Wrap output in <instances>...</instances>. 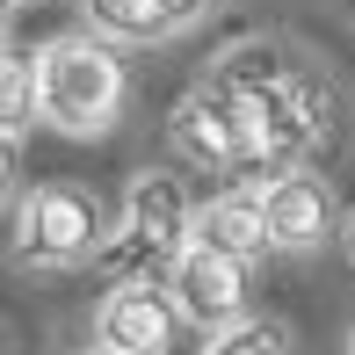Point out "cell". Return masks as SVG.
I'll return each instance as SVG.
<instances>
[{"label": "cell", "mask_w": 355, "mask_h": 355, "mask_svg": "<svg viewBox=\"0 0 355 355\" xmlns=\"http://www.w3.org/2000/svg\"><path fill=\"white\" fill-rule=\"evenodd\" d=\"M87 355H123V348H109V341H102V348H87Z\"/></svg>", "instance_id": "4fadbf2b"}, {"label": "cell", "mask_w": 355, "mask_h": 355, "mask_svg": "<svg viewBox=\"0 0 355 355\" xmlns=\"http://www.w3.org/2000/svg\"><path fill=\"white\" fill-rule=\"evenodd\" d=\"M37 116L58 138H102L123 109V58L102 37H51L37 51Z\"/></svg>", "instance_id": "6da1fadb"}, {"label": "cell", "mask_w": 355, "mask_h": 355, "mask_svg": "<svg viewBox=\"0 0 355 355\" xmlns=\"http://www.w3.org/2000/svg\"><path fill=\"white\" fill-rule=\"evenodd\" d=\"M348 355H355V334H348Z\"/></svg>", "instance_id": "9a60e30c"}, {"label": "cell", "mask_w": 355, "mask_h": 355, "mask_svg": "<svg viewBox=\"0 0 355 355\" xmlns=\"http://www.w3.org/2000/svg\"><path fill=\"white\" fill-rule=\"evenodd\" d=\"M261 203H268V247H283V254H312L334 232V189L319 174H304V167L276 174L261 189Z\"/></svg>", "instance_id": "52a82bcc"}, {"label": "cell", "mask_w": 355, "mask_h": 355, "mask_svg": "<svg viewBox=\"0 0 355 355\" xmlns=\"http://www.w3.org/2000/svg\"><path fill=\"white\" fill-rule=\"evenodd\" d=\"M348 261H355V218H348Z\"/></svg>", "instance_id": "7c38bea8"}, {"label": "cell", "mask_w": 355, "mask_h": 355, "mask_svg": "<svg viewBox=\"0 0 355 355\" xmlns=\"http://www.w3.org/2000/svg\"><path fill=\"white\" fill-rule=\"evenodd\" d=\"M94 22V37H116V44H167L182 29L203 22L211 0H80Z\"/></svg>", "instance_id": "ba28073f"}, {"label": "cell", "mask_w": 355, "mask_h": 355, "mask_svg": "<svg viewBox=\"0 0 355 355\" xmlns=\"http://www.w3.org/2000/svg\"><path fill=\"white\" fill-rule=\"evenodd\" d=\"M189 239H196V203H189L182 174H138L123 189V225L102 239L94 268L109 283H153L182 261Z\"/></svg>", "instance_id": "7a4b0ae2"}, {"label": "cell", "mask_w": 355, "mask_h": 355, "mask_svg": "<svg viewBox=\"0 0 355 355\" xmlns=\"http://www.w3.org/2000/svg\"><path fill=\"white\" fill-rule=\"evenodd\" d=\"M196 239L218 254H239V261H254V254H268V203L254 182H232L218 189L211 203H196Z\"/></svg>", "instance_id": "9c48e42d"}, {"label": "cell", "mask_w": 355, "mask_h": 355, "mask_svg": "<svg viewBox=\"0 0 355 355\" xmlns=\"http://www.w3.org/2000/svg\"><path fill=\"white\" fill-rule=\"evenodd\" d=\"M8 8H29V0H8Z\"/></svg>", "instance_id": "5bb4252c"}, {"label": "cell", "mask_w": 355, "mask_h": 355, "mask_svg": "<svg viewBox=\"0 0 355 355\" xmlns=\"http://www.w3.org/2000/svg\"><path fill=\"white\" fill-rule=\"evenodd\" d=\"M159 283L174 290L182 319H196L203 334L239 327V319H247V261H239V254H218V247H203V239H189L182 261H174Z\"/></svg>", "instance_id": "5b68a950"}, {"label": "cell", "mask_w": 355, "mask_h": 355, "mask_svg": "<svg viewBox=\"0 0 355 355\" xmlns=\"http://www.w3.org/2000/svg\"><path fill=\"white\" fill-rule=\"evenodd\" d=\"M109 239V211L80 182H44L15 203V261L22 268H80Z\"/></svg>", "instance_id": "3957f363"}, {"label": "cell", "mask_w": 355, "mask_h": 355, "mask_svg": "<svg viewBox=\"0 0 355 355\" xmlns=\"http://www.w3.org/2000/svg\"><path fill=\"white\" fill-rule=\"evenodd\" d=\"M174 327H182V304L167 283H109L102 312H94V341L123 348V355H167Z\"/></svg>", "instance_id": "8992f818"}, {"label": "cell", "mask_w": 355, "mask_h": 355, "mask_svg": "<svg viewBox=\"0 0 355 355\" xmlns=\"http://www.w3.org/2000/svg\"><path fill=\"white\" fill-rule=\"evenodd\" d=\"M167 131H174V145H182V159H189V167L232 174V182L247 174V153H254V109H247V94H232L225 80L203 73L196 87L174 102Z\"/></svg>", "instance_id": "277c9868"}, {"label": "cell", "mask_w": 355, "mask_h": 355, "mask_svg": "<svg viewBox=\"0 0 355 355\" xmlns=\"http://www.w3.org/2000/svg\"><path fill=\"white\" fill-rule=\"evenodd\" d=\"M29 116H37V73H29V58H8V153L22 145Z\"/></svg>", "instance_id": "8fae6325"}, {"label": "cell", "mask_w": 355, "mask_h": 355, "mask_svg": "<svg viewBox=\"0 0 355 355\" xmlns=\"http://www.w3.org/2000/svg\"><path fill=\"white\" fill-rule=\"evenodd\" d=\"M203 355H283V327H268V319H239V327H218Z\"/></svg>", "instance_id": "30bf717a"}]
</instances>
